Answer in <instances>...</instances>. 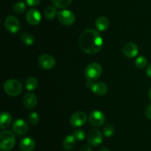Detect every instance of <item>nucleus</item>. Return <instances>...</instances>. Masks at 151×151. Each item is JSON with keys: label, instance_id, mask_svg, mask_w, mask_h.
Returning a JSON list of instances; mask_svg holds the SVG:
<instances>
[{"label": "nucleus", "instance_id": "12", "mask_svg": "<svg viewBox=\"0 0 151 151\" xmlns=\"http://www.w3.org/2000/svg\"><path fill=\"white\" fill-rule=\"evenodd\" d=\"M26 20L29 25H38L41 21V15L37 9H30L26 14Z\"/></svg>", "mask_w": 151, "mask_h": 151}, {"label": "nucleus", "instance_id": "14", "mask_svg": "<svg viewBox=\"0 0 151 151\" xmlns=\"http://www.w3.org/2000/svg\"><path fill=\"white\" fill-rule=\"evenodd\" d=\"M37 96L33 93H28L24 96L23 104L27 109H32L37 105Z\"/></svg>", "mask_w": 151, "mask_h": 151}, {"label": "nucleus", "instance_id": "24", "mask_svg": "<svg viewBox=\"0 0 151 151\" xmlns=\"http://www.w3.org/2000/svg\"><path fill=\"white\" fill-rule=\"evenodd\" d=\"M13 10L17 14H22L26 10V4L23 1H17L13 4Z\"/></svg>", "mask_w": 151, "mask_h": 151}, {"label": "nucleus", "instance_id": "20", "mask_svg": "<svg viewBox=\"0 0 151 151\" xmlns=\"http://www.w3.org/2000/svg\"><path fill=\"white\" fill-rule=\"evenodd\" d=\"M59 12L58 11L55 7L53 6H49L47 8L44 10V14L46 19H49V20H52L54 19L56 16H58Z\"/></svg>", "mask_w": 151, "mask_h": 151}, {"label": "nucleus", "instance_id": "27", "mask_svg": "<svg viewBox=\"0 0 151 151\" xmlns=\"http://www.w3.org/2000/svg\"><path fill=\"white\" fill-rule=\"evenodd\" d=\"M39 115L36 112H32L28 116V121L32 125H35L39 122Z\"/></svg>", "mask_w": 151, "mask_h": 151}, {"label": "nucleus", "instance_id": "25", "mask_svg": "<svg viewBox=\"0 0 151 151\" xmlns=\"http://www.w3.org/2000/svg\"><path fill=\"white\" fill-rule=\"evenodd\" d=\"M147 64V60L145 56H139L138 58H137L135 61V65L137 68L139 69H143L144 68H145L146 65Z\"/></svg>", "mask_w": 151, "mask_h": 151}, {"label": "nucleus", "instance_id": "18", "mask_svg": "<svg viewBox=\"0 0 151 151\" xmlns=\"http://www.w3.org/2000/svg\"><path fill=\"white\" fill-rule=\"evenodd\" d=\"M109 25H110V22H109V19L105 16H101V17L98 18L95 22L96 28L101 32L106 30L109 28Z\"/></svg>", "mask_w": 151, "mask_h": 151}, {"label": "nucleus", "instance_id": "11", "mask_svg": "<svg viewBox=\"0 0 151 151\" xmlns=\"http://www.w3.org/2000/svg\"><path fill=\"white\" fill-rule=\"evenodd\" d=\"M122 53L125 57L129 59L136 57L139 53L138 46L133 42L126 43L122 48Z\"/></svg>", "mask_w": 151, "mask_h": 151}, {"label": "nucleus", "instance_id": "10", "mask_svg": "<svg viewBox=\"0 0 151 151\" xmlns=\"http://www.w3.org/2000/svg\"><path fill=\"white\" fill-rule=\"evenodd\" d=\"M38 65L42 69L50 70L55 65V59L50 54H43L38 58Z\"/></svg>", "mask_w": 151, "mask_h": 151}, {"label": "nucleus", "instance_id": "23", "mask_svg": "<svg viewBox=\"0 0 151 151\" xmlns=\"http://www.w3.org/2000/svg\"><path fill=\"white\" fill-rule=\"evenodd\" d=\"M72 0H51L53 5L57 8L64 9L72 3Z\"/></svg>", "mask_w": 151, "mask_h": 151}, {"label": "nucleus", "instance_id": "2", "mask_svg": "<svg viewBox=\"0 0 151 151\" xmlns=\"http://www.w3.org/2000/svg\"><path fill=\"white\" fill-rule=\"evenodd\" d=\"M102 72H103V68L101 65L97 62H92L84 70V75L87 81L94 82L100 78Z\"/></svg>", "mask_w": 151, "mask_h": 151}, {"label": "nucleus", "instance_id": "15", "mask_svg": "<svg viewBox=\"0 0 151 151\" xmlns=\"http://www.w3.org/2000/svg\"><path fill=\"white\" fill-rule=\"evenodd\" d=\"M90 89L94 94L97 95V96H104L108 93L107 84L102 81L94 83Z\"/></svg>", "mask_w": 151, "mask_h": 151}, {"label": "nucleus", "instance_id": "33", "mask_svg": "<svg viewBox=\"0 0 151 151\" xmlns=\"http://www.w3.org/2000/svg\"><path fill=\"white\" fill-rule=\"evenodd\" d=\"M100 151H111V150H109V149H108V148L103 147L101 150H100Z\"/></svg>", "mask_w": 151, "mask_h": 151}, {"label": "nucleus", "instance_id": "9", "mask_svg": "<svg viewBox=\"0 0 151 151\" xmlns=\"http://www.w3.org/2000/svg\"><path fill=\"white\" fill-rule=\"evenodd\" d=\"M87 121V115L82 111L75 113L70 117V125L73 127H80L86 124Z\"/></svg>", "mask_w": 151, "mask_h": 151}, {"label": "nucleus", "instance_id": "6", "mask_svg": "<svg viewBox=\"0 0 151 151\" xmlns=\"http://www.w3.org/2000/svg\"><path fill=\"white\" fill-rule=\"evenodd\" d=\"M58 21L61 25L65 26H70L72 25L75 22V16L72 11L69 10H63L59 11L58 15Z\"/></svg>", "mask_w": 151, "mask_h": 151}, {"label": "nucleus", "instance_id": "26", "mask_svg": "<svg viewBox=\"0 0 151 151\" xmlns=\"http://www.w3.org/2000/svg\"><path fill=\"white\" fill-rule=\"evenodd\" d=\"M115 133V129L114 126L110 124H106V125L103 127V134L106 137H111L113 136Z\"/></svg>", "mask_w": 151, "mask_h": 151}, {"label": "nucleus", "instance_id": "13", "mask_svg": "<svg viewBox=\"0 0 151 151\" xmlns=\"http://www.w3.org/2000/svg\"><path fill=\"white\" fill-rule=\"evenodd\" d=\"M28 124L26 121L22 119H17L13 122V130L16 134L22 136L27 133Z\"/></svg>", "mask_w": 151, "mask_h": 151}, {"label": "nucleus", "instance_id": "16", "mask_svg": "<svg viewBox=\"0 0 151 151\" xmlns=\"http://www.w3.org/2000/svg\"><path fill=\"white\" fill-rule=\"evenodd\" d=\"M19 147L22 151H33L35 148V142L32 138L25 137L22 139Z\"/></svg>", "mask_w": 151, "mask_h": 151}, {"label": "nucleus", "instance_id": "4", "mask_svg": "<svg viewBox=\"0 0 151 151\" xmlns=\"http://www.w3.org/2000/svg\"><path fill=\"white\" fill-rule=\"evenodd\" d=\"M4 92L10 96H17L22 93V84L19 81L16 79H8L3 85Z\"/></svg>", "mask_w": 151, "mask_h": 151}, {"label": "nucleus", "instance_id": "35", "mask_svg": "<svg viewBox=\"0 0 151 151\" xmlns=\"http://www.w3.org/2000/svg\"><path fill=\"white\" fill-rule=\"evenodd\" d=\"M1 151H3V150H1Z\"/></svg>", "mask_w": 151, "mask_h": 151}, {"label": "nucleus", "instance_id": "19", "mask_svg": "<svg viewBox=\"0 0 151 151\" xmlns=\"http://www.w3.org/2000/svg\"><path fill=\"white\" fill-rule=\"evenodd\" d=\"M21 40H22V43L27 46H31L34 44L35 42V37L32 33L28 32H24L21 34L20 36Z\"/></svg>", "mask_w": 151, "mask_h": 151}, {"label": "nucleus", "instance_id": "22", "mask_svg": "<svg viewBox=\"0 0 151 151\" xmlns=\"http://www.w3.org/2000/svg\"><path fill=\"white\" fill-rule=\"evenodd\" d=\"M75 142H76V139L74 137L73 135H69V136H67L64 139L63 142V148L67 150H72V148L75 147Z\"/></svg>", "mask_w": 151, "mask_h": 151}, {"label": "nucleus", "instance_id": "32", "mask_svg": "<svg viewBox=\"0 0 151 151\" xmlns=\"http://www.w3.org/2000/svg\"><path fill=\"white\" fill-rule=\"evenodd\" d=\"M146 73H147V75L150 78H151V64L147 66V70H146Z\"/></svg>", "mask_w": 151, "mask_h": 151}, {"label": "nucleus", "instance_id": "7", "mask_svg": "<svg viewBox=\"0 0 151 151\" xmlns=\"http://www.w3.org/2000/svg\"><path fill=\"white\" fill-rule=\"evenodd\" d=\"M103 136L101 132L97 129H92L87 135V142L94 147L99 146L103 142Z\"/></svg>", "mask_w": 151, "mask_h": 151}, {"label": "nucleus", "instance_id": "3", "mask_svg": "<svg viewBox=\"0 0 151 151\" xmlns=\"http://www.w3.org/2000/svg\"><path fill=\"white\" fill-rule=\"evenodd\" d=\"M16 144V138L11 131L4 130L0 133V147L2 150L8 151Z\"/></svg>", "mask_w": 151, "mask_h": 151}, {"label": "nucleus", "instance_id": "1", "mask_svg": "<svg viewBox=\"0 0 151 151\" xmlns=\"http://www.w3.org/2000/svg\"><path fill=\"white\" fill-rule=\"evenodd\" d=\"M103 44V37L96 30L91 28L86 29L80 36V47L86 54L92 55L99 53L101 50Z\"/></svg>", "mask_w": 151, "mask_h": 151}, {"label": "nucleus", "instance_id": "5", "mask_svg": "<svg viewBox=\"0 0 151 151\" xmlns=\"http://www.w3.org/2000/svg\"><path fill=\"white\" fill-rule=\"evenodd\" d=\"M4 25L5 29L10 33H16L21 28L19 20L13 16H8L4 19Z\"/></svg>", "mask_w": 151, "mask_h": 151}, {"label": "nucleus", "instance_id": "28", "mask_svg": "<svg viewBox=\"0 0 151 151\" xmlns=\"http://www.w3.org/2000/svg\"><path fill=\"white\" fill-rule=\"evenodd\" d=\"M73 136L77 141L81 142V141H83L85 139L86 134L84 130H81V129H77V130H75L74 131Z\"/></svg>", "mask_w": 151, "mask_h": 151}, {"label": "nucleus", "instance_id": "31", "mask_svg": "<svg viewBox=\"0 0 151 151\" xmlns=\"http://www.w3.org/2000/svg\"><path fill=\"white\" fill-rule=\"evenodd\" d=\"M81 151H92L91 147L88 144H85L81 147Z\"/></svg>", "mask_w": 151, "mask_h": 151}, {"label": "nucleus", "instance_id": "30", "mask_svg": "<svg viewBox=\"0 0 151 151\" xmlns=\"http://www.w3.org/2000/svg\"><path fill=\"white\" fill-rule=\"evenodd\" d=\"M145 115L148 119L151 120V104L148 105L145 109Z\"/></svg>", "mask_w": 151, "mask_h": 151}, {"label": "nucleus", "instance_id": "34", "mask_svg": "<svg viewBox=\"0 0 151 151\" xmlns=\"http://www.w3.org/2000/svg\"><path fill=\"white\" fill-rule=\"evenodd\" d=\"M148 96H149V98H150V99L151 100V87H150V90H149V92H148Z\"/></svg>", "mask_w": 151, "mask_h": 151}, {"label": "nucleus", "instance_id": "8", "mask_svg": "<svg viewBox=\"0 0 151 151\" xmlns=\"http://www.w3.org/2000/svg\"><path fill=\"white\" fill-rule=\"evenodd\" d=\"M90 124L94 127L102 126L106 121V116L104 113L100 110H93L88 116Z\"/></svg>", "mask_w": 151, "mask_h": 151}, {"label": "nucleus", "instance_id": "21", "mask_svg": "<svg viewBox=\"0 0 151 151\" xmlns=\"http://www.w3.org/2000/svg\"><path fill=\"white\" fill-rule=\"evenodd\" d=\"M38 85V81L35 77L30 76L27 78L25 81V87L27 90L32 91V90H35Z\"/></svg>", "mask_w": 151, "mask_h": 151}, {"label": "nucleus", "instance_id": "29", "mask_svg": "<svg viewBox=\"0 0 151 151\" xmlns=\"http://www.w3.org/2000/svg\"><path fill=\"white\" fill-rule=\"evenodd\" d=\"M25 1L29 6H36L40 4L41 0H25Z\"/></svg>", "mask_w": 151, "mask_h": 151}, {"label": "nucleus", "instance_id": "17", "mask_svg": "<svg viewBox=\"0 0 151 151\" xmlns=\"http://www.w3.org/2000/svg\"><path fill=\"white\" fill-rule=\"evenodd\" d=\"M12 122V115L6 111H2L0 115V128L6 129L10 127Z\"/></svg>", "mask_w": 151, "mask_h": 151}]
</instances>
